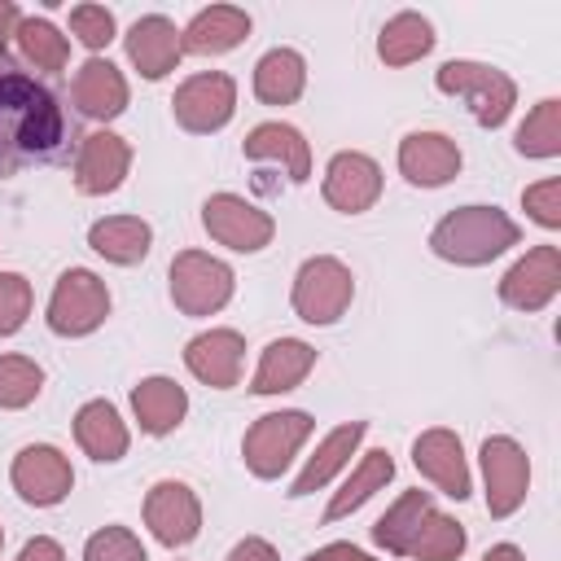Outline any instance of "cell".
<instances>
[{"label":"cell","mask_w":561,"mask_h":561,"mask_svg":"<svg viewBox=\"0 0 561 561\" xmlns=\"http://www.w3.org/2000/svg\"><path fill=\"white\" fill-rule=\"evenodd\" d=\"M57 140H61V110L53 92L18 70H4L0 75V175H9L26 158L53 153Z\"/></svg>","instance_id":"1"},{"label":"cell","mask_w":561,"mask_h":561,"mask_svg":"<svg viewBox=\"0 0 561 561\" xmlns=\"http://www.w3.org/2000/svg\"><path fill=\"white\" fill-rule=\"evenodd\" d=\"M517 241L522 228L500 206H456L430 232V250L456 267H482L504 250H513Z\"/></svg>","instance_id":"2"},{"label":"cell","mask_w":561,"mask_h":561,"mask_svg":"<svg viewBox=\"0 0 561 561\" xmlns=\"http://www.w3.org/2000/svg\"><path fill=\"white\" fill-rule=\"evenodd\" d=\"M434 83H438V92L460 96L469 105V114L478 118V127H486V131L504 127L517 105V83L500 66H486V61L451 57L434 70Z\"/></svg>","instance_id":"3"},{"label":"cell","mask_w":561,"mask_h":561,"mask_svg":"<svg viewBox=\"0 0 561 561\" xmlns=\"http://www.w3.org/2000/svg\"><path fill=\"white\" fill-rule=\"evenodd\" d=\"M311 430H316V421H311L307 412H298V408H280V412L259 416V421L245 430V438H241V460H245V469H250L254 478H263V482L280 478V473L294 465L298 447L311 438Z\"/></svg>","instance_id":"4"},{"label":"cell","mask_w":561,"mask_h":561,"mask_svg":"<svg viewBox=\"0 0 561 561\" xmlns=\"http://www.w3.org/2000/svg\"><path fill=\"white\" fill-rule=\"evenodd\" d=\"M351 298H355V276H351V267H346L342 259H333V254L307 259V263L298 267V276H294V294H289L294 316L307 320V324H320V329H324V324H337V320L346 316Z\"/></svg>","instance_id":"5"},{"label":"cell","mask_w":561,"mask_h":561,"mask_svg":"<svg viewBox=\"0 0 561 561\" xmlns=\"http://www.w3.org/2000/svg\"><path fill=\"white\" fill-rule=\"evenodd\" d=\"M105 316H110V289L96 272L70 267L57 276V285L48 294V311H44V320L57 337H88L105 324Z\"/></svg>","instance_id":"6"},{"label":"cell","mask_w":561,"mask_h":561,"mask_svg":"<svg viewBox=\"0 0 561 561\" xmlns=\"http://www.w3.org/2000/svg\"><path fill=\"white\" fill-rule=\"evenodd\" d=\"M167 280H171V302L184 316H215L219 307H228V298L237 289L232 267L206 250H180L171 259Z\"/></svg>","instance_id":"7"},{"label":"cell","mask_w":561,"mask_h":561,"mask_svg":"<svg viewBox=\"0 0 561 561\" xmlns=\"http://www.w3.org/2000/svg\"><path fill=\"white\" fill-rule=\"evenodd\" d=\"M482 460V482H486V513L491 517H513L526 504L530 491V456L517 438L491 434L478 451Z\"/></svg>","instance_id":"8"},{"label":"cell","mask_w":561,"mask_h":561,"mask_svg":"<svg viewBox=\"0 0 561 561\" xmlns=\"http://www.w3.org/2000/svg\"><path fill=\"white\" fill-rule=\"evenodd\" d=\"M171 114L184 131L193 136H210L219 127H228V118L237 114V83L224 70H202L193 79H184L171 96Z\"/></svg>","instance_id":"9"},{"label":"cell","mask_w":561,"mask_h":561,"mask_svg":"<svg viewBox=\"0 0 561 561\" xmlns=\"http://www.w3.org/2000/svg\"><path fill=\"white\" fill-rule=\"evenodd\" d=\"M202 228L210 232V241L237 250V254H259L263 245H272L276 237V219L267 210H259L254 202L237 197V193H215L202 206Z\"/></svg>","instance_id":"10"},{"label":"cell","mask_w":561,"mask_h":561,"mask_svg":"<svg viewBox=\"0 0 561 561\" xmlns=\"http://www.w3.org/2000/svg\"><path fill=\"white\" fill-rule=\"evenodd\" d=\"M561 294V250L535 245L500 276V302L513 311H543Z\"/></svg>","instance_id":"11"},{"label":"cell","mask_w":561,"mask_h":561,"mask_svg":"<svg viewBox=\"0 0 561 561\" xmlns=\"http://www.w3.org/2000/svg\"><path fill=\"white\" fill-rule=\"evenodd\" d=\"M9 482H13V491H18L26 504H35V508H53V504H61V500L70 495V486H75V469H70V460H66L57 447H48V443H31V447H22V451L13 456Z\"/></svg>","instance_id":"12"},{"label":"cell","mask_w":561,"mask_h":561,"mask_svg":"<svg viewBox=\"0 0 561 561\" xmlns=\"http://www.w3.org/2000/svg\"><path fill=\"white\" fill-rule=\"evenodd\" d=\"M145 526H149V535L162 548L193 543L197 530H202V504H197L193 486L188 482H175V478L153 482L149 495H145Z\"/></svg>","instance_id":"13"},{"label":"cell","mask_w":561,"mask_h":561,"mask_svg":"<svg viewBox=\"0 0 561 561\" xmlns=\"http://www.w3.org/2000/svg\"><path fill=\"white\" fill-rule=\"evenodd\" d=\"M320 193L337 215H364L381 197V167L359 149H342L329 158Z\"/></svg>","instance_id":"14"},{"label":"cell","mask_w":561,"mask_h":561,"mask_svg":"<svg viewBox=\"0 0 561 561\" xmlns=\"http://www.w3.org/2000/svg\"><path fill=\"white\" fill-rule=\"evenodd\" d=\"M131 167V145L118 131H88L75 158V188L83 197H105L127 180Z\"/></svg>","instance_id":"15"},{"label":"cell","mask_w":561,"mask_h":561,"mask_svg":"<svg viewBox=\"0 0 561 561\" xmlns=\"http://www.w3.org/2000/svg\"><path fill=\"white\" fill-rule=\"evenodd\" d=\"M123 48H127V61H131L149 83L167 79V75L180 66V57H184L175 22L162 18V13H145V18H136V22L127 26V35H123Z\"/></svg>","instance_id":"16"},{"label":"cell","mask_w":561,"mask_h":561,"mask_svg":"<svg viewBox=\"0 0 561 561\" xmlns=\"http://www.w3.org/2000/svg\"><path fill=\"white\" fill-rule=\"evenodd\" d=\"M399 171L416 188H438L460 175V145L443 131H408L399 140Z\"/></svg>","instance_id":"17"},{"label":"cell","mask_w":561,"mask_h":561,"mask_svg":"<svg viewBox=\"0 0 561 561\" xmlns=\"http://www.w3.org/2000/svg\"><path fill=\"white\" fill-rule=\"evenodd\" d=\"M184 364L188 373L210 386V390H232L241 381V364H245V342L237 329H206L184 346Z\"/></svg>","instance_id":"18"},{"label":"cell","mask_w":561,"mask_h":561,"mask_svg":"<svg viewBox=\"0 0 561 561\" xmlns=\"http://www.w3.org/2000/svg\"><path fill=\"white\" fill-rule=\"evenodd\" d=\"M412 465L443 491V495H451V500H465L469 491H473V478H469V465H465V447H460V438L451 434V430H425V434H416V443H412Z\"/></svg>","instance_id":"19"},{"label":"cell","mask_w":561,"mask_h":561,"mask_svg":"<svg viewBox=\"0 0 561 561\" xmlns=\"http://www.w3.org/2000/svg\"><path fill=\"white\" fill-rule=\"evenodd\" d=\"M70 96H75L79 114H88L96 123H110V118H118L127 110V79L110 57H88L75 70Z\"/></svg>","instance_id":"20"},{"label":"cell","mask_w":561,"mask_h":561,"mask_svg":"<svg viewBox=\"0 0 561 561\" xmlns=\"http://www.w3.org/2000/svg\"><path fill=\"white\" fill-rule=\"evenodd\" d=\"M311 368H316V346H307L302 337H276L259 355L250 394H285V390H298Z\"/></svg>","instance_id":"21"},{"label":"cell","mask_w":561,"mask_h":561,"mask_svg":"<svg viewBox=\"0 0 561 561\" xmlns=\"http://www.w3.org/2000/svg\"><path fill=\"white\" fill-rule=\"evenodd\" d=\"M250 35V13L237 4H210L202 9L184 31H180V48L193 57H219L232 53L241 39Z\"/></svg>","instance_id":"22"},{"label":"cell","mask_w":561,"mask_h":561,"mask_svg":"<svg viewBox=\"0 0 561 561\" xmlns=\"http://www.w3.org/2000/svg\"><path fill=\"white\" fill-rule=\"evenodd\" d=\"M75 443L83 447V456H92L96 465H114L127 456V425L118 416V408L110 399H88L79 412H75Z\"/></svg>","instance_id":"23"},{"label":"cell","mask_w":561,"mask_h":561,"mask_svg":"<svg viewBox=\"0 0 561 561\" xmlns=\"http://www.w3.org/2000/svg\"><path fill=\"white\" fill-rule=\"evenodd\" d=\"M368 434V425L364 421H346V425H337V430H329L324 438H320V447H316V456L302 465V473L289 482V500H302V495H311V491H320V486H329L333 482V473H342L346 465H351V456H355V447H359V438Z\"/></svg>","instance_id":"24"},{"label":"cell","mask_w":561,"mask_h":561,"mask_svg":"<svg viewBox=\"0 0 561 561\" xmlns=\"http://www.w3.org/2000/svg\"><path fill=\"white\" fill-rule=\"evenodd\" d=\"M241 153H245L250 162H280L294 184H307V180H311V145H307L302 131L289 127V123H259V127L245 136Z\"/></svg>","instance_id":"25"},{"label":"cell","mask_w":561,"mask_h":561,"mask_svg":"<svg viewBox=\"0 0 561 561\" xmlns=\"http://www.w3.org/2000/svg\"><path fill=\"white\" fill-rule=\"evenodd\" d=\"M88 245L105 259V263H118V267H136L149 259V245H153V228L140 219V215H105L88 228Z\"/></svg>","instance_id":"26"},{"label":"cell","mask_w":561,"mask_h":561,"mask_svg":"<svg viewBox=\"0 0 561 561\" xmlns=\"http://www.w3.org/2000/svg\"><path fill=\"white\" fill-rule=\"evenodd\" d=\"M131 412H136V421H140L145 434L162 438V434H171V430L184 421L188 394H184V386L171 381V377H145V381L131 390Z\"/></svg>","instance_id":"27"},{"label":"cell","mask_w":561,"mask_h":561,"mask_svg":"<svg viewBox=\"0 0 561 561\" xmlns=\"http://www.w3.org/2000/svg\"><path fill=\"white\" fill-rule=\"evenodd\" d=\"M307 88V61L294 48H267L254 66V96L263 105H294Z\"/></svg>","instance_id":"28"},{"label":"cell","mask_w":561,"mask_h":561,"mask_svg":"<svg viewBox=\"0 0 561 561\" xmlns=\"http://www.w3.org/2000/svg\"><path fill=\"white\" fill-rule=\"evenodd\" d=\"M394 478V460H390V451L386 447H377V451H364L359 456V465L351 469V478L342 482V491L329 500V508H324V522H342V517H351L359 504H368L386 482Z\"/></svg>","instance_id":"29"},{"label":"cell","mask_w":561,"mask_h":561,"mask_svg":"<svg viewBox=\"0 0 561 561\" xmlns=\"http://www.w3.org/2000/svg\"><path fill=\"white\" fill-rule=\"evenodd\" d=\"M430 508H434L430 491H403V495L377 517L373 543L386 548L390 557H408V552H412V539H416V530H421V522L430 517Z\"/></svg>","instance_id":"30"},{"label":"cell","mask_w":561,"mask_h":561,"mask_svg":"<svg viewBox=\"0 0 561 561\" xmlns=\"http://www.w3.org/2000/svg\"><path fill=\"white\" fill-rule=\"evenodd\" d=\"M430 48H434V26H430V18H421V13H412V9L394 13V18L381 26V35H377V57H381L386 66H412V61H421Z\"/></svg>","instance_id":"31"},{"label":"cell","mask_w":561,"mask_h":561,"mask_svg":"<svg viewBox=\"0 0 561 561\" xmlns=\"http://www.w3.org/2000/svg\"><path fill=\"white\" fill-rule=\"evenodd\" d=\"M13 39H18L22 61L35 70H66V61H70V39L48 18H22Z\"/></svg>","instance_id":"32"},{"label":"cell","mask_w":561,"mask_h":561,"mask_svg":"<svg viewBox=\"0 0 561 561\" xmlns=\"http://www.w3.org/2000/svg\"><path fill=\"white\" fill-rule=\"evenodd\" d=\"M513 149L522 158H557L561 153V101L557 96H543L526 114V123L513 136Z\"/></svg>","instance_id":"33"},{"label":"cell","mask_w":561,"mask_h":561,"mask_svg":"<svg viewBox=\"0 0 561 561\" xmlns=\"http://www.w3.org/2000/svg\"><path fill=\"white\" fill-rule=\"evenodd\" d=\"M465 552V526L438 508H430V517L421 522L416 539H412V561H456Z\"/></svg>","instance_id":"34"},{"label":"cell","mask_w":561,"mask_h":561,"mask_svg":"<svg viewBox=\"0 0 561 561\" xmlns=\"http://www.w3.org/2000/svg\"><path fill=\"white\" fill-rule=\"evenodd\" d=\"M44 390V368L31 355H0V408L18 412Z\"/></svg>","instance_id":"35"},{"label":"cell","mask_w":561,"mask_h":561,"mask_svg":"<svg viewBox=\"0 0 561 561\" xmlns=\"http://www.w3.org/2000/svg\"><path fill=\"white\" fill-rule=\"evenodd\" d=\"M83 561H149L145 543L127 526H101L83 543Z\"/></svg>","instance_id":"36"},{"label":"cell","mask_w":561,"mask_h":561,"mask_svg":"<svg viewBox=\"0 0 561 561\" xmlns=\"http://www.w3.org/2000/svg\"><path fill=\"white\" fill-rule=\"evenodd\" d=\"M31 280L22 272H0V337H13L31 316Z\"/></svg>","instance_id":"37"},{"label":"cell","mask_w":561,"mask_h":561,"mask_svg":"<svg viewBox=\"0 0 561 561\" xmlns=\"http://www.w3.org/2000/svg\"><path fill=\"white\" fill-rule=\"evenodd\" d=\"M70 31H75V39L96 57L110 39H114V13L105 9V4H75L70 9Z\"/></svg>","instance_id":"38"},{"label":"cell","mask_w":561,"mask_h":561,"mask_svg":"<svg viewBox=\"0 0 561 561\" xmlns=\"http://www.w3.org/2000/svg\"><path fill=\"white\" fill-rule=\"evenodd\" d=\"M522 206L539 228H561V180L548 175L539 184H526L522 188Z\"/></svg>","instance_id":"39"},{"label":"cell","mask_w":561,"mask_h":561,"mask_svg":"<svg viewBox=\"0 0 561 561\" xmlns=\"http://www.w3.org/2000/svg\"><path fill=\"white\" fill-rule=\"evenodd\" d=\"M228 561H280V557H276V548H272L267 539H259V535H245L241 543H232Z\"/></svg>","instance_id":"40"},{"label":"cell","mask_w":561,"mask_h":561,"mask_svg":"<svg viewBox=\"0 0 561 561\" xmlns=\"http://www.w3.org/2000/svg\"><path fill=\"white\" fill-rule=\"evenodd\" d=\"M18 561H66V552H61V543H57V539L35 535V539H26V543H22Z\"/></svg>","instance_id":"41"},{"label":"cell","mask_w":561,"mask_h":561,"mask_svg":"<svg viewBox=\"0 0 561 561\" xmlns=\"http://www.w3.org/2000/svg\"><path fill=\"white\" fill-rule=\"evenodd\" d=\"M302 561H373V557L364 548H355V543H324V548L307 552Z\"/></svg>","instance_id":"42"},{"label":"cell","mask_w":561,"mask_h":561,"mask_svg":"<svg viewBox=\"0 0 561 561\" xmlns=\"http://www.w3.org/2000/svg\"><path fill=\"white\" fill-rule=\"evenodd\" d=\"M18 22H22V9L13 0H0V53L9 48V39L18 35Z\"/></svg>","instance_id":"43"},{"label":"cell","mask_w":561,"mask_h":561,"mask_svg":"<svg viewBox=\"0 0 561 561\" xmlns=\"http://www.w3.org/2000/svg\"><path fill=\"white\" fill-rule=\"evenodd\" d=\"M482 561H526V552L517 543H495V548H486Z\"/></svg>","instance_id":"44"},{"label":"cell","mask_w":561,"mask_h":561,"mask_svg":"<svg viewBox=\"0 0 561 561\" xmlns=\"http://www.w3.org/2000/svg\"><path fill=\"white\" fill-rule=\"evenodd\" d=\"M0 548H4V530H0Z\"/></svg>","instance_id":"45"}]
</instances>
